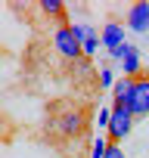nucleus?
Returning a JSON list of instances; mask_svg holds the SVG:
<instances>
[{
	"instance_id": "nucleus-11",
	"label": "nucleus",
	"mask_w": 149,
	"mask_h": 158,
	"mask_svg": "<svg viewBox=\"0 0 149 158\" xmlns=\"http://www.w3.org/2000/svg\"><path fill=\"white\" fill-rule=\"evenodd\" d=\"M134 50H137V47H130V44H121V47H115V50H112L109 56H112V59H118V62H124V59H127V56H130Z\"/></svg>"
},
{
	"instance_id": "nucleus-4",
	"label": "nucleus",
	"mask_w": 149,
	"mask_h": 158,
	"mask_svg": "<svg viewBox=\"0 0 149 158\" xmlns=\"http://www.w3.org/2000/svg\"><path fill=\"white\" fill-rule=\"evenodd\" d=\"M127 25H130V31H137V34L149 31V0H137V3L127 10Z\"/></svg>"
},
{
	"instance_id": "nucleus-1",
	"label": "nucleus",
	"mask_w": 149,
	"mask_h": 158,
	"mask_svg": "<svg viewBox=\"0 0 149 158\" xmlns=\"http://www.w3.org/2000/svg\"><path fill=\"white\" fill-rule=\"evenodd\" d=\"M134 130V112L127 106H115L112 102V124H109V143H121L124 136H130Z\"/></svg>"
},
{
	"instance_id": "nucleus-10",
	"label": "nucleus",
	"mask_w": 149,
	"mask_h": 158,
	"mask_svg": "<svg viewBox=\"0 0 149 158\" xmlns=\"http://www.w3.org/2000/svg\"><path fill=\"white\" fill-rule=\"evenodd\" d=\"M40 10H44V13H50V16H62L65 3H62V0H44V3H40Z\"/></svg>"
},
{
	"instance_id": "nucleus-13",
	"label": "nucleus",
	"mask_w": 149,
	"mask_h": 158,
	"mask_svg": "<svg viewBox=\"0 0 149 158\" xmlns=\"http://www.w3.org/2000/svg\"><path fill=\"white\" fill-rule=\"evenodd\" d=\"M100 87H115V71L112 68H103L100 71Z\"/></svg>"
},
{
	"instance_id": "nucleus-6",
	"label": "nucleus",
	"mask_w": 149,
	"mask_h": 158,
	"mask_svg": "<svg viewBox=\"0 0 149 158\" xmlns=\"http://www.w3.org/2000/svg\"><path fill=\"white\" fill-rule=\"evenodd\" d=\"M100 40H103V47H106L109 53H112L115 47L127 44V40H124V25H118V22H106L103 31H100Z\"/></svg>"
},
{
	"instance_id": "nucleus-5",
	"label": "nucleus",
	"mask_w": 149,
	"mask_h": 158,
	"mask_svg": "<svg viewBox=\"0 0 149 158\" xmlns=\"http://www.w3.org/2000/svg\"><path fill=\"white\" fill-rule=\"evenodd\" d=\"M81 127H84V115H81V112H65V115L56 118V130H59L62 136H78Z\"/></svg>"
},
{
	"instance_id": "nucleus-7",
	"label": "nucleus",
	"mask_w": 149,
	"mask_h": 158,
	"mask_svg": "<svg viewBox=\"0 0 149 158\" xmlns=\"http://www.w3.org/2000/svg\"><path fill=\"white\" fill-rule=\"evenodd\" d=\"M130 96H134V77H121V81H115V87H112L115 106H127Z\"/></svg>"
},
{
	"instance_id": "nucleus-9",
	"label": "nucleus",
	"mask_w": 149,
	"mask_h": 158,
	"mask_svg": "<svg viewBox=\"0 0 149 158\" xmlns=\"http://www.w3.org/2000/svg\"><path fill=\"white\" fill-rule=\"evenodd\" d=\"M71 31H74V37L81 40V47H84V40H87V37H93V34H96V28H93V25H84V22H81V25H71Z\"/></svg>"
},
{
	"instance_id": "nucleus-15",
	"label": "nucleus",
	"mask_w": 149,
	"mask_h": 158,
	"mask_svg": "<svg viewBox=\"0 0 149 158\" xmlns=\"http://www.w3.org/2000/svg\"><path fill=\"white\" fill-rule=\"evenodd\" d=\"M106 146H109V143H103V139L96 136V139H93V152H90V155H93V158H103V155H106Z\"/></svg>"
},
{
	"instance_id": "nucleus-8",
	"label": "nucleus",
	"mask_w": 149,
	"mask_h": 158,
	"mask_svg": "<svg viewBox=\"0 0 149 158\" xmlns=\"http://www.w3.org/2000/svg\"><path fill=\"white\" fill-rule=\"evenodd\" d=\"M140 68H143V62H140V50H134V53L121 62V71H124V77H134V74H140Z\"/></svg>"
},
{
	"instance_id": "nucleus-2",
	"label": "nucleus",
	"mask_w": 149,
	"mask_h": 158,
	"mask_svg": "<svg viewBox=\"0 0 149 158\" xmlns=\"http://www.w3.org/2000/svg\"><path fill=\"white\" fill-rule=\"evenodd\" d=\"M53 40H56V50H59V56H65V59H81L84 47H81V40H78V37H74L71 25H56V34H53Z\"/></svg>"
},
{
	"instance_id": "nucleus-14",
	"label": "nucleus",
	"mask_w": 149,
	"mask_h": 158,
	"mask_svg": "<svg viewBox=\"0 0 149 158\" xmlns=\"http://www.w3.org/2000/svg\"><path fill=\"white\" fill-rule=\"evenodd\" d=\"M103 158H127V155H124V149H121L118 143H109V146H106V155H103Z\"/></svg>"
},
{
	"instance_id": "nucleus-12",
	"label": "nucleus",
	"mask_w": 149,
	"mask_h": 158,
	"mask_svg": "<svg viewBox=\"0 0 149 158\" xmlns=\"http://www.w3.org/2000/svg\"><path fill=\"white\" fill-rule=\"evenodd\" d=\"M96 124H100L103 130H109V124H112V106H109V109H100V115H96Z\"/></svg>"
},
{
	"instance_id": "nucleus-3",
	"label": "nucleus",
	"mask_w": 149,
	"mask_h": 158,
	"mask_svg": "<svg viewBox=\"0 0 149 158\" xmlns=\"http://www.w3.org/2000/svg\"><path fill=\"white\" fill-rule=\"evenodd\" d=\"M127 109L134 112V118H146L149 115V74L134 77V96H130Z\"/></svg>"
}]
</instances>
